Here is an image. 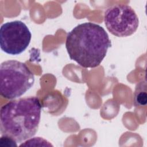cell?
<instances>
[{
    "instance_id": "2",
    "label": "cell",
    "mask_w": 147,
    "mask_h": 147,
    "mask_svg": "<svg viewBox=\"0 0 147 147\" xmlns=\"http://www.w3.org/2000/svg\"><path fill=\"white\" fill-rule=\"evenodd\" d=\"M42 105L39 99L29 96L11 100L0 110L2 136L21 143L33 137L38 129Z\"/></svg>"
},
{
    "instance_id": "5",
    "label": "cell",
    "mask_w": 147,
    "mask_h": 147,
    "mask_svg": "<svg viewBox=\"0 0 147 147\" xmlns=\"http://www.w3.org/2000/svg\"><path fill=\"white\" fill-rule=\"evenodd\" d=\"M32 34L26 25L21 21L7 22L1 26L0 46L5 53L18 55L29 46Z\"/></svg>"
},
{
    "instance_id": "4",
    "label": "cell",
    "mask_w": 147,
    "mask_h": 147,
    "mask_svg": "<svg viewBox=\"0 0 147 147\" xmlns=\"http://www.w3.org/2000/svg\"><path fill=\"white\" fill-rule=\"evenodd\" d=\"M104 21L107 30L119 37L133 34L139 25L135 11L126 4H115L107 7L105 11Z\"/></svg>"
},
{
    "instance_id": "1",
    "label": "cell",
    "mask_w": 147,
    "mask_h": 147,
    "mask_svg": "<svg viewBox=\"0 0 147 147\" xmlns=\"http://www.w3.org/2000/svg\"><path fill=\"white\" fill-rule=\"evenodd\" d=\"M111 45L104 28L90 22L74 28L68 33L65 41L69 58L84 68L99 65Z\"/></svg>"
},
{
    "instance_id": "6",
    "label": "cell",
    "mask_w": 147,
    "mask_h": 147,
    "mask_svg": "<svg viewBox=\"0 0 147 147\" xmlns=\"http://www.w3.org/2000/svg\"><path fill=\"white\" fill-rule=\"evenodd\" d=\"M146 82H140L136 87L134 92V105L136 106H142L146 104Z\"/></svg>"
},
{
    "instance_id": "3",
    "label": "cell",
    "mask_w": 147,
    "mask_h": 147,
    "mask_svg": "<svg viewBox=\"0 0 147 147\" xmlns=\"http://www.w3.org/2000/svg\"><path fill=\"white\" fill-rule=\"evenodd\" d=\"M34 76L24 63L6 60L0 66V92L6 99H12L24 95L34 84Z\"/></svg>"
}]
</instances>
